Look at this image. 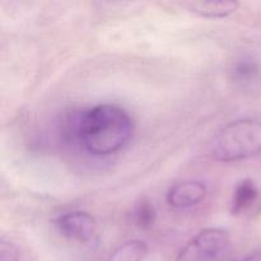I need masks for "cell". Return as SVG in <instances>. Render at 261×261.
Wrapping results in <instances>:
<instances>
[{
	"label": "cell",
	"instance_id": "8992f818",
	"mask_svg": "<svg viewBox=\"0 0 261 261\" xmlns=\"http://www.w3.org/2000/svg\"><path fill=\"white\" fill-rule=\"evenodd\" d=\"M231 81L241 88H254L261 82V65L252 56H241L229 69Z\"/></svg>",
	"mask_w": 261,
	"mask_h": 261
},
{
	"label": "cell",
	"instance_id": "3957f363",
	"mask_svg": "<svg viewBox=\"0 0 261 261\" xmlns=\"http://www.w3.org/2000/svg\"><path fill=\"white\" fill-rule=\"evenodd\" d=\"M228 247V232L222 228H205L180 250L175 261H214Z\"/></svg>",
	"mask_w": 261,
	"mask_h": 261
},
{
	"label": "cell",
	"instance_id": "6da1fadb",
	"mask_svg": "<svg viewBox=\"0 0 261 261\" xmlns=\"http://www.w3.org/2000/svg\"><path fill=\"white\" fill-rule=\"evenodd\" d=\"M64 134L91 154L105 157L120 152L130 142L134 120L119 105L99 103L68 116Z\"/></svg>",
	"mask_w": 261,
	"mask_h": 261
},
{
	"label": "cell",
	"instance_id": "52a82bcc",
	"mask_svg": "<svg viewBox=\"0 0 261 261\" xmlns=\"http://www.w3.org/2000/svg\"><path fill=\"white\" fill-rule=\"evenodd\" d=\"M259 198V189L251 178H244L239 181L234 188L231 200V213L240 216L254 205Z\"/></svg>",
	"mask_w": 261,
	"mask_h": 261
},
{
	"label": "cell",
	"instance_id": "30bf717a",
	"mask_svg": "<svg viewBox=\"0 0 261 261\" xmlns=\"http://www.w3.org/2000/svg\"><path fill=\"white\" fill-rule=\"evenodd\" d=\"M133 223L142 229H149L154 226L157 219V211L148 199H142L135 204L132 212Z\"/></svg>",
	"mask_w": 261,
	"mask_h": 261
},
{
	"label": "cell",
	"instance_id": "277c9868",
	"mask_svg": "<svg viewBox=\"0 0 261 261\" xmlns=\"http://www.w3.org/2000/svg\"><path fill=\"white\" fill-rule=\"evenodd\" d=\"M56 228L65 239L76 242H88L96 232V219L83 211L63 214L55 222Z\"/></svg>",
	"mask_w": 261,
	"mask_h": 261
},
{
	"label": "cell",
	"instance_id": "7a4b0ae2",
	"mask_svg": "<svg viewBox=\"0 0 261 261\" xmlns=\"http://www.w3.org/2000/svg\"><path fill=\"white\" fill-rule=\"evenodd\" d=\"M208 154L217 162H237L261 154V120L229 122L211 139Z\"/></svg>",
	"mask_w": 261,
	"mask_h": 261
},
{
	"label": "cell",
	"instance_id": "8fae6325",
	"mask_svg": "<svg viewBox=\"0 0 261 261\" xmlns=\"http://www.w3.org/2000/svg\"><path fill=\"white\" fill-rule=\"evenodd\" d=\"M0 261H19V250L13 242L0 240Z\"/></svg>",
	"mask_w": 261,
	"mask_h": 261
},
{
	"label": "cell",
	"instance_id": "ba28073f",
	"mask_svg": "<svg viewBox=\"0 0 261 261\" xmlns=\"http://www.w3.org/2000/svg\"><path fill=\"white\" fill-rule=\"evenodd\" d=\"M186 7L191 13L203 18H226L240 7L237 2H193Z\"/></svg>",
	"mask_w": 261,
	"mask_h": 261
},
{
	"label": "cell",
	"instance_id": "9c48e42d",
	"mask_svg": "<svg viewBox=\"0 0 261 261\" xmlns=\"http://www.w3.org/2000/svg\"><path fill=\"white\" fill-rule=\"evenodd\" d=\"M149 247L142 240L124 242L111 252L106 261H143L147 257Z\"/></svg>",
	"mask_w": 261,
	"mask_h": 261
},
{
	"label": "cell",
	"instance_id": "7c38bea8",
	"mask_svg": "<svg viewBox=\"0 0 261 261\" xmlns=\"http://www.w3.org/2000/svg\"><path fill=\"white\" fill-rule=\"evenodd\" d=\"M237 261H261V252H252V254L247 255V256L242 257V259L237 260Z\"/></svg>",
	"mask_w": 261,
	"mask_h": 261
},
{
	"label": "cell",
	"instance_id": "5b68a950",
	"mask_svg": "<svg viewBox=\"0 0 261 261\" xmlns=\"http://www.w3.org/2000/svg\"><path fill=\"white\" fill-rule=\"evenodd\" d=\"M206 195V186L201 181H182L173 185L166 194V201L175 209L198 205Z\"/></svg>",
	"mask_w": 261,
	"mask_h": 261
}]
</instances>
